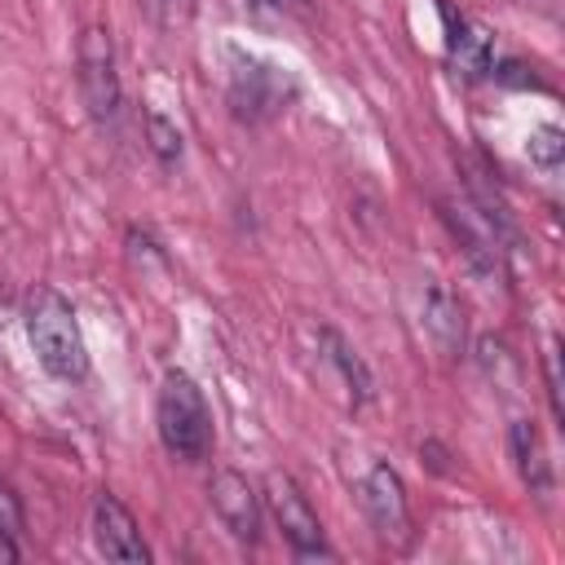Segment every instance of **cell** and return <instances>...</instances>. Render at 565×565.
<instances>
[{
  "label": "cell",
  "instance_id": "9",
  "mask_svg": "<svg viewBox=\"0 0 565 565\" xmlns=\"http://www.w3.org/2000/svg\"><path fill=\"white\" fill-rule=\"evenodd\" d=\"M508 450H512V463H516L521 486H525L534 499H547V494H552V459H547V446H543L539 424H534V419H512V428H508Z\"/></svg>",
  "mask_w": 565,
  "mask_h": 565
},
{
  "label": "cell",
  "instance_id": "4",
  "mask_svg": "<svg viewBox=\"0 0 565 565\" xmlns=\"http://www.w3.org/2000/svg\"><path fill=\"white\" fill-rule=\"evenodd\" d=\"M75 79L88 115L97 124H110L119 110V71H115V44L106 26H84L75 44Z\"/></svg>",
  "mask_w": 565,
  "mask_h": 565
},
{
  "label": "cell",
  "instance_id": "12",
  "mask_svg": "<svg viewBox=\"0 0 565 565\" xmlns=\"http://www.w3.org/2000/svg\"><path fill=\"white\" fill-rule=\"evenodd\" d=\"M322 344H327V358L335 362V371H340V380L349 384V393H353V402H366L371 397V371H366V362L340 340V331H322Z\"/></svg>",
  "mask_w": 565,
  "mask_h": 565
},
{
  "label": "cell",
  "instance_id": "8",
  "mask_svg": "<svg viewBox=\"0 0 565 565\" xmlns=\"http://www.w3.org/2000/svg\"><path fill=\"white\" fill-rule=\"evenodd\" d=\"M93 543L106 561H124V565H146L150 561V547L132 521V512L110 494L102 490L93 499Z\"/></svg>",
  "mask_w": 565,
  "mask_h": 565
},
{
  "label": "cell",
  "instance_id": "13",
  "mask_svg": "<svg viewBox=\"0 0 565 565\" xmlns=\"http://www.w3.org/2000/svg\"><path fill=\"white\" fill-rule=\"evenodd\" d=\"M525 154H530L534 168H543V172H561V159H565V132H561L556 124H539V128H530Z\"/></svg>",
  "mask_w": 565,
  "mask_h": 565
},
{
  "label": "cell",
  "instance_id": "11",
  "mask_svg": "<svg viewBox=\"0 0 565 565\" xmlns=\"http://www.w3.org/2000/svg\"><path fill=\"white\" fill-rule=\"evenodd\" d=\"M450 66L455 75H468V79L494 71V31L459 18V26L450 31Z\"/></svg>",
  "mask_w": 565,
  "mask_h": 565
},
{
  "label": "cell",
  "instance_id": "2",
  "mask_svg": "<svg viewBox=\"0 0 565 565\" xmlns=\"http://www.w3.org/2000/svg\"><path fill=\"white\" fill-rule=\"evenodd\" d=\"M154 424H159V441L172 459H181V463L207 459V450H212V411L203 402V388L185 371L163 375L159 402H154Z\"/></svg>",
  "mask_w": 565,
  "mask_h": 565
},
{
  "label": "cell",
  "instance_id": "14",
  "mask_svg": "<svg viewBox=\"0 0 565 565\" xmlns=\"http://www.w3.org/2000/svg\"><path fill=\"white\" fill-rule=\"evenodd\" d=\"M146 132H150V150L159 154V163H177L181 159V132L172 119H163L159 110H146Z\"/></svg>",
  "mask_w": 565,
  "mask_h": 565
},
{
  "label": "cell",
  "instance_id": "15",
  "mask_svg": "<svg viewBox=\"0 0 565 565\" xmlns=\"http://www.w3.org/2000/svg\"><path fill=\"white\" fill-rule=\"evenodd\" d=\"M18 530H22V508L9 486H0V561H18Z\"/></svg>",
  "mask_w": 565,
  "mask_h": 565
},
{
  "label": "cell",
  "instance_id": "16",
  "mask_svg": "<svg viewBox=\"0 0 565 565\" xmlns=\"http://www.w3.org/2000/svg\"><path fill=\"white\" fill-rule=\"evenodd\" d=\"M543 371H547V402H552V415L565 419V402H561V353H556V344H547Z\"/></svg>",
  "mask_w": 565,
  "mask_h": 565
},
{
  "label": "cell",
  "instance_id": "3",
  "mask_svg": "<svg viewBox=\"0 0 565 565\" xmlns=\"http://www.w3.org/2000/svg\"><path fill=\"white\" fill-rule=\"evenodd\" d=\"M291 97H296V84L282 66H274L265 57L230 53V106L238 119H247V124L274 119Z\"/></svg>",
  "mask_w": 565,
  "mask_h": 565
},
{
  "label": "cell",
  "instance_id": "6",
  "mask_svg": "<svg viewBox=\"0 0 565 565\" xmlns=\"http://www.w3.org/2000/svg\"><path fill=\"white\" fill-rule=\"evenodd\" d=\"M362 508L375 525L380 539L388 543H406L411 539V508H406V486L388 463H375L362 477Z\"/></svg>",
  "mask_w": 565,
  "mask_h": 565
},
{
  "label": "cell",
  "instance_id": "5",
  "mask_svg": "<svg viewBox=\"0 0 565 565\" xmlns=\"http://www.w3.org/2000/svg\"><path fill=\"white\" fill-rule=\"evenodd\" d=\"M265 503H269V512H274L282 539L291 543V552H296L300 561L331 556V547H327V539H322V525H318V512L309 508L305 490H300L287 472H269V481H265Z\"/></svg>",
  "mask_w": 565,
  "mask_h": 565
},
{
  "label": "cell",
  "instance_id": "1",
  "mask_svg": "<svg viewBox=\"0 0 565 565\" xmlns=\"http://www.w3.org/2000/svg\"><path fill=\"white\" fill-rule=\"evenodd\" d=\"M22 322H26V340L40 358V366L53 380H84L88 375V349H84V331L75 322L71 300L57 287H31L22 300Z\"/></svg>",
  "mask_w": 565,
  "mask_h": 565
},
{
  "label": "cell",
  "instance_id": "10",
  "mask_svg": "<svg viewBox=\"0 0 565 565\" xmlns=\"http://www.w3.org/2000/svg\"><path fill=\"white\" fill-rule=\"evenodd\" d=\"M419 318H424V331L433 335V344H437L446 358H455V353L463 349V309H459V300L450 296L446 282H428V287H424Z\"/></svg>",
  "mask_w": 565,
  "mask_h": 565
},
{
  "label": "cell",
  "instance_id": "18",
  "mask_svg": "<svg viewBox=\"0 0 565 565\" xmlns=\"http://www.w3.org/2000/svg\"><path fill=\"white\" fill-rule=\"evenodd\" d=\"M256 4H260V9H269V4H287V0H256ZM296 4H300V0H296Z\"/></svg>",
  "mask_w": 565,
  "mask_h": 565
},
{
  "label": "cell",
  "instance_id": "7",
  "mask_svg": "<svg viewBox=\"0 0 565 565\" xmlns=\"http://www.w3.org/2000/svg\"><path fill=\"white\" fill-rule=\"evenodd\" d=\"M207 499H212V512L221 516V525L238 543H256L260 539V494H256V486L243 472H234V468L212 472Z\"/></svg>",
  "mask_w": 565,
  "mask_h": 565
},
{
  "label": "cell",
  "instance_id": "17",
  "mask_svg": "<svg viewBox=\"0 0 565 565\" xmlns=\"http://www.w3.org/2000/svg\"><path fill=\"white\" fill-rule=\"evenodd\" d=\"M9 322V296H4V287H0V327Z\"/></svg>",
  "mask_w": 565,
  "mask_h": 565
},
{
  "label": "cell",
  "instance_id": "19",
  "mask_svg": "<svg viewBox=\"0 0 565 565\" xmlns=\"http://www.w3.org/2000/svg\"><path fill=\"white\" fill-rule=\"evenodd\" d=\"M185 4H190V0H185Z\"/></svg>",
  "mask_w": 565,
  "mask_h": 565
}]
</instances>
